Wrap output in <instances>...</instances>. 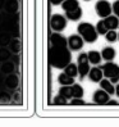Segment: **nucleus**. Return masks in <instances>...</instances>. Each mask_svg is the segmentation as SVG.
<instances>
[{"mask_svg":"<svg viewBox=\"0 0 119 127\" xmlns=\"http://www.w3.org/2000/svg\"><path fill=\"white\" fill-rule=\"evenodd\" d=\"M48 59L49 64L54 68L63 69L64 67L72 62V54L68 48H60V46H51L48 51Z\"/></svg>","mask_w":119,"mask_h":127,"instance_id":"nucleus-1","label":"nucleus"},{"mask_svg":"<svg viewBox=\"0 0 119 127\" xmlns=\"http://www.w3.org/2000/svg\"><path fill=\"white\" fill-rule=\"evenodd\" d=\"M77 31H78V35L83 39L85 42H88V44H92V42H96L97 40V31L94 25L88 23V22H82L79 23L78 27H77Z\"/></svg>","mask_w":119,"mask_h":127,"instance_id":"nucleus-2","label":"nucleus"},{"mask_svg":"<svg viewBox=\"0 0 119 127\" xmlns=\"http://www.w3.org/2000/svg\"><path fill=\"white\" fill-rule=\"evenodd\" d=\"M90 61H88L87 53H79L77 58V68H78V76L81 78H83L87 76L88 71H90Z\"/></svg>","mask_w":119,"mask_h":127,"instance_id":"nucleus-3","label":"nucleus"},{"mask_svg":"<svg viewBox=\"0 0 119 127\" xmlns=\"http://www.w3.org/2000/svg\"><path fill=\"white\" fill-rule=\"evenodd\" d=\"M67 23H68V19L62 14H53L50 17V28L54 30L55 32H63L67 28Z\"/></svg>","mask_w":119,"mask_h":127,"instance_id":"nucleus-4","label":"nucleus"},{"mask_svg":"<svg viewBox=\"0 0 119 127\" xmlns=\"http://www.w3.org/2000/svg\"><path fill=\"white\" fill-rule=\"evenodd\" d=\"M95 10H96V13H97V16L100 18H105V17L110 16V14L113 13L111 4L108 0H99L95 5Z\"/></svg>","mask_w":119,"mask_h":127,"instance_id":"nucleus-5","label":"nucleus"},{"mask_svg":"<svg viewBox=\"0 0 119 127\" xmlns=\"http://www.w3.org/2000/svg\"><path fill=\"white\" fill-rule=\"evenodd\" d=\"M67 41H68V49L71 51H78L83 48V39L79 35H71L69 37H67Z\"/></svg>","mask_w":119,"mask_h":127,"instance_id":"nucleus-6","label":"nucleus"},{"mask_svg":"<svg viewBox=\"0 0 119 127\" xmlns=\"http://www.w3.org/2000/svg\"><path fill=\"white\" fill-rule=\"evenodd\" d=\"M101 71H102V74L106 78H110L113 76L119 74V65L115 64L113 61H110V62H106L105 64L101 67Z\"/></svg>","mask_w":119,"mask_h":127,"instance_id":"nucleus-7","label":"nucleus"},{"mask_svg":"<svg viewBox=\"0 0 119 127\" xmlns=\"http://www.w3.org/2000/svg\"><path fill=\"white\" fill-rule=\"evenodd\" d=\"M50 45L51 46H60V48H68V41L67 37L62 35V32H54L50 35Z\"/></svg>","mask_w":119,"mask_h":127,"instance_id":"nucleus-8","label":"nucleus"},{"mask_svg":"<svg viewBox=\"0 0 119 127\" xmlns=\"http://www.w3.org/2000/svg\"><path fill=\"white\" fill-rule=\"evenodd\" d=\"M4 86L10 91L17 90L18 86H19V77L14 73H9V74H5V78H4Z\"/></svg>","mask_w":119,"mask_h":127,"instance_id":"nucleus-9","label":"nucleus"},{"mask_svg":"<svg viewBox=\"0 0 119 127\" xmlns=\"http://www.w3.org/2000/svg\"><path fill=\"white\" fill-rule=\"evenodd\" d=\"M110 99V95L106 93V91H104L102 89H100V90H96L92 95V100L94 103L96 104H99V105H105V104L109 101Z\"/></svg>","mask_w":119,"mask_h":127,"instance_id":"nucleus-10","label":"nucleus"},{"mask_svg":"<svg viewBox=\"0 0 119 127\" xmlns=\"http://www.w3.org/2000/svg\"><path fill=\"white\" fill-rule=\"evenodd\" d=\"M16 71H17V65L12 59L0 63V73H3L4 76L5 74H9V73H14Z\"/></svg>","mask_w":119,"mask_h":127,"instance_id":"nucleus-11","label":"nucleus"},{"mask_svg":"<svg viewBox=\"0 0 119 127\" xmlns=\"http://www.w3.org/2000/svg\"><path fill=\"white\" fill-rule=\"evenodd\" d=\"M82 16H83V10H82L81 6H77V8H74L72 10L65 12V18L69 19V21H73V22L79 21L81 18H82Z\"/></svg>","mask_w":119,"mask_h":127,"instance_id":"nucleus-12","label":"nucleus"},{"mask_svg":"<svg viewBox=\"0 0 119 127\" xmlns=\"http://www.w3.org/2000/svg\"><path fill=\"white\" fill-rule=\"evenodd\" d=\"M19 9V3L18 0H5L4 4V10L8 14H17Z\"/></svg>","mask_w":119,"mask_h":127,"instance_id":"nucleus-13","label":"nucleus"},{"mask_svg":"<svg viewBox=\"0 0 119 127\" xmlns=\"http://www.w3.org/2000/svg\"><path fill=\"white\" fill-rule=\"evenodd\" d=\"M88 78H90L91 82H100V80L102 78V71L100 67H92V68H90V71H88L87 73Z\"/></svg>","mask_w":119,"mask_h":127,"instance_id":"nucleus-14","label":"nucleus"},{"mask_svg":"<svg viewBox=\"0 0 119 127\" xmlns=\"http://www.w3.org/2000/svg\"><path fill=\"white\" fill-rule=\"evenodd\" d=\"M99 84H100V89L106 91L110 96L115 94V86H114V84H111L109 78H101Z\"/></svg>","mask_w":119,"mask_h":127,"instance_id":"nucleus-15","label":"nucleus"},{"mask_svg":"<svg viewBox=\"0 0 119 127\" xmlns=\"http://www.w3.org/2000/svg\"><path fill=\"white\" fill-rule=\"evenodd\" d=\"M104 23H105V26H106L108 30H115V28L119 27V18L117 16L110 14V16L104 18Z\"/></svg>","mask_w":119,"mask_h":127,"instance_id":"nucleus-16","label":"nucleus"},{"mask_svg":"<svg viewBox=\"0 0 119 127\" xmlns=\"http://www.w3.org/2000/svg\"><path fill=\"white\" fill-rule=\"evenodd\" d=\"M101 58L104 59V61H106V62H110V61H113V59L115 58L117 55V51L114 48H111V46H106V48H104L101 51Z\"/></svg>","mask_w":119,"mask_h":127,"instance_id":"nucleus-17","label":"nucleus"},{"mask_svg":"<svg viewBox=\"0 0 119 127\" xmlns=\"http://www.w3.org/2000/svg\"><path fill=\"white\" fill-rule=\"evenodd\" d=\"M8 49L10 50V53L14 54V55H18L22 50V44H21V40L18 37H14V39L10 40L9 45H8Z\"/></svg>","mask_w":119,"mask_h":127,"instance_id":"nucleus-18","label":"nucleus"},{"mask_svg":"<svg viewBox=\"0 0 119 127\" xmlns=\"http://www.w3.org/2000/svg\"><path fill=\"white\" fill-rule=\"evenodd\" d=\"M87 57H88V61H90V64H94V65H97L100 64L101 62V53L100 51H96V50H90L87 53Z\"/></svg>","mask_w":119,"mask_h":127,"instance_id":"nucleus-19","label":"nucleus"},{"mask_svg":"<svg viewBox=\"0 0 119 127\" xmlns=\"http://www.w3.org/2000/svg\"><path fill=\"white\" fill-rule=\"evenodd\" d=\"M64 73H67L68 76L71 77H77L78 76V68H77V64H74V63H68L65 67H64Z\"/></svg>","mask_w":119,"mask_h":127,"instance_id":"nucleus-20","label":"nucleus"},{"mask_svg":"<svg viewBox=\"0 0 119 127\" xmlns=\"http://www.w3.org/2000/svg\"><path fill=\"white\" fill-rule=\"evenodd\" d=\"M71 89H72V98H83L85 90L79 84H76V82H74L73 85H71Z\"/></svg>","mask_w":119,"mask_h":127,"instance_id":"nucleus-21","label":"nucleus"},{"mask_svg":"<svg viewBox=\"0 0 119 127\" xmlns=\"http://www.w3.org/2000/svg\"><path fill=\"white\" fill-rule=\"evenodd\" d=\"M58 82L62 86L63 85H68V86H71V85H73L74 84V77H71V76H68L67 73H60L58 76Z\"/></svg>","mask_w":119,"mask_h":127,"instance_id":"nucleus-22","label":"nucleus"},{"mask_svg":"<svg viewBox=\"0 0 119 127\" xmlns=\"http://www.w3.org/2000/svg\"><path fill=\"white\" fill-rule=\"evenodd\" d=\"M77 6H79V1H78V0H64V1L62 3V8H63L64 12L72 10L74 8H77Z\"/></svg>","mask_w":119,"mask_h":127,"instance_id":"nucleus-23","label":"nucleus"},{"mask_svg":"<svg viewBox=\"0 0 119 127\" xmlns=\"http://www.w3.org/2000/svg\"><path fill=\"white\" fill-rule=\"evenodd\" d=\"M12 39H13V37H12V35L9 32H1V33H0V46L8 48V45H9V42H10Z\"/></svg>","mask_w":119,"mask_h":127,"instance_id":"nucleus-24","label":"nucleus"},{"mask_svg":"<svg viewBox=\"0 0 119 127\" xmlns=\"http://www.w3.org/2000/svg\"><path fill=\"white\" fill-rule=\"evenodd\" d=\"M59 95H62L63 98H65L67 100L72 99V89L68 85H63L60 89H59Z\"/></svg>","mask_w":119,"mask_h":127,"instance_id":"nucleus-25","label":"nucleus"},{"mask_svg":"<svg viewBox=\"0 0 119 127\" xmlns=\"http://www.w3.org/2000/svg\"><path fill=\"white\" fill-rule=\"evenodd\" d=\"M12 53H10V50L8 48H3V46H0V63H3L5 61H9V59L12 58Z\"/></svg>","mask_w":119,"mask_h":127,"instance_id":"nucleus-26","label":"nucleus"},{"mask_svg":"<svg viewBox=\"0 0 119 127\" xmlns=\"http://www.w3.org/2000/svg\"><path fill=\"white\" fill-rule=\"evenodd\" d=\"M104 36H105V39H106L108 42H115L118 40V32L115 31V30H109Z\"/></svg>","mask_w":119,"mask_h":127,"instance_id":"nucleus-27","label":"nucleus"},{"mask_svg":"<svg viewBox=\"0 0 119 127\" xmlns=\"http://www.w3.org/2000/svg\"><path fill=\"white\" fill-rule=\"evenodd\" d=\"M12 95L8 91H0V104H10Z\"/></svg>","mask_w":119,"mask_h":127,"instance_id":"nucleus-28","label":"nucleus"},{"mask_svg":"<svg viewBox=\"0 0 119 127\" xmlns=\"http://www.w3.org/2000/svg\"><path fill=\"white\" fill-rule=\"evenodd\" d=\"M95 28H96V31H97V33H99V35H105V33L109 31V30L106 28V26H105V23H104V19L99 21L97 23H96Z\"/></svg>","mask_w":119,"mask_h":127,"instance_id":"nucleus-29","label":"nucleus"},{"mask_svg":"<svg viewBox=\"0 0 119 127\" xmlns=\"http://www.w3.org/2000/svg\"><path fill=\"white\" fill-rule=\"evenodd\" d=\"M67 103H68V101H67V99L63 98V96L59 95V94L53 99V104H54V105H65Z\"/></svg>","mask_w":119,"mask_h":127,"instance_id":"nucleus-30","label":"nucleus"},{"mask_svg":"<svg viewBox=\"0 0 119 127\" xmlns=\"http://www.w3.org/2000/svg\"><path fill=\"white\" fill-rule=\"evenodd\" d=\"M12 103H14V104H22V94H21V91H16L14 90V93H13V95H12Z\"/></svg>","mask_w":119,"mask_h":127,"instance_id":"nucleus-31","label":"nucleus"},{"mask_svg":"<svg viewBox=\"0 0 119 127\" xmlns=\"http://www.w3.org/2000/svg\"><path fill=\"white\" fill-rule=\"evenodd\" d=\"M72 105H85V100L83 98H73V100H71Z\"/></svg>","mask_w":119,"mask_h":127,"instance_id":"nucleus-32","label":"nucleus"},{"mask_svg":"<svg viewBox=\"0 0 119 127\" xmlns=\"http://www.w3.org/2000/svg\"><path fill=\"white\" fill-rule=\"evenodd\" d=\"M111 9H113V12H114V16H117L119 18V0L114 1V4L111 5Z\"/></svg>","mask_w":119,"mask_h":127,"instance_id":"nucleus-33","label":"nucleus"},{"mask_svg":"<svg viewBox=\"0 0 119 127\" xmlns=\"http://www.w3.org/2000/svg\"><path fill=\"white\" fill-rule=\"evenodd\" d=\"M110 80V82H111V84H118V82H119V74H117V76H113V77H110L109 78Z\"/></svg>","mask_w":119,"mask_h":127,"instance_id":"nucleus-34","label":"nucleus"},{"mask_svg":"<svg viewBox=\"0 0 119 127\" xmlns=\"http://www.w3.org/2000/svg\"><path fill=\"white\" fill-rule=\"evenodd\" d=\"M50 4H53V5H59V4H62L64 0H49Z\"/></svg>","mask_w":119,"mask_h":127,"instance_id":"nucleus-35","label":"nucleus"},{"mask_svg":"<svg viewBox=\"0 0 119 127\" xmlns=\"http://www.w3.org/2000/svg\"><path fill=\"white\" fill-rule=\"evenodd\" d=\"M105 105H118V101H117V100H110V99H109V101L105 104Z\"/></svg>","mask_w":119,"mask_h":127,"instance_id":"nucleus-36","label":"nucleus"},{"mask_svg":"<svg viewBox=\"0 0 119 127\" xmlns=\"http://www.w3.org/2000/svg\"><path fill=\"white\" fill-rule=\"evenodd\" d=\"M115 94H117V96L119 98V82H118L117 86H115Z\"/></svg>","mask_w":119,"mask_h":127,"instance_id":"nucleus-37","label":"nucleus"},{"mask_svg":"<svg viewBox=\"0 0 119 127\" xmlns=\"http://www.w3.org/2000/svg\"><path fill=\"white\" fill-rule=\"evenodd\" d=\"M4 4H5V0H0V10L4 9Z\"/></svg>","mask_w":119,"mask_h":127,"instance_id":"nucleus-38","label":"nucleus"},{"mask_svg":"<svg viewBox=\"0 0 119 127\" xmlns=\"http://www.w3.org/2000/svg\"><path fill=\"white\" fill-rule=\"evenodd\" d=\"M1 21H3V14H1V12H0V23H1Z\"/></svg>","mask_w":119,"mask_h":127,"instance_id":"nucleus-39","label":"nucleus"},{"mask_svg":"<svg viewBox=\"0 0 119 127\" xmlns=\"http://www.w3.org/2000/svg\"><path fill=\"white\" fill-rule=\"evenodd\" d=\"M118 41H119V32H118Z\"/></svg>","mask_w":119,"mask_h":127,"instance_id":"nucleus-40","label":"nucleus"},{"mask_svg":"<svg viewBox=\"0 0 119 127\" xmlns=\"http://www.w3.org/2000/svg\"><path fill=\"white\" fill-rule=\"evenodd\" d=\"M85 1H90V0H85Z\"/></svg>","mask_w":119,"mask_h":127,"instance_id":"nucleus-41","label":"nucleus"}]
</instances>
